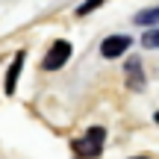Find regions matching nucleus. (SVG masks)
<instances>
[{
	"instance_id": "nucleus-4",
	"label": "nucleus",
	"mask_w": 159,
	"mask_h": 159,
	"mask_svg": "<svg viewBox=\"0 0 159 159\" xmlns=\"http://www.w3.org/2000/svg\"><path fill=\"white\" fill-rule=\"evenodd\" d=\"M130 44H133V39H130V35H109V39H103L100 53H103L106 59H118V56H121V53H124Z\"/></svg>"
},
{
	"instance_id": "nucleus-2",
	"label": "nucleus",
	"mask_w": 159,
	"mask_h": 159,
	"mask_svg": "<svg viewBox=\"0 0 159 159\" xmlns=\"http://www.w3.org/2000/svg\"><path fill=\"white\" fill-rule=\"evenodd\" d=\"M68 56H71V44L68 41L65 39L53 41L50 50H47V56H44V71H59L65 62H68Z\"/></svg>"
},
{
	"instance_id": "nucleus-10",
	"label": "nucleus",
	"mask_w": 159,
	"mask_h": 159,
	"mask_svg": "<svg viewBox=\"0 0 159 159\" xmlns=\"http://www.w3.org/2000/svg\"><path fill=\"white\" fill-rule=\"evenodd\" d=\"M133 159H148V156H133Z\"/></svg>"
},
{
	"instance_id": "nucleus-1",
	"label": "nucleus",
	"mask_w": 159,
	"mask_h": 159,
	"mask_svg": "<svg viewBox=\"0 0 159 159\" xmlns=\"http://www.w3.org/2000/svg\"><path fill=\"white\" fill-rule=\"evenodd\" d=\"M103 139H106V130H103V127H91L83 139H74V153L80 159H94V156H100Z\"/></svg>"
},
{
	"instance_id": "nucleus-7",
	"label": "nucleus",
	"mask_w": 159,
	"mask_h": 159,
	"mask_svg": "<svg viewBox=\"0 0 159 159\" xmlns=\"http://www.w3.org/2000/svg\"><path fill=\"white\" fill-rule=\"evenodd\" d=\"M103 3H106V0H85V3H80L77 15H80V18H85V15H89V12H94L97 6H103Z\"/></svg>"
},
{
	"instance_id": "nucleus-9",
	"label": "nucleus",
	"mask_w": 159,
	"mask_h": 159,
	"mask_svg": "<svg viewBox=\"0 0 159 159\" xmlns=\"http://www.w3.org/2000/svg\"><path fill=\"white\" fill-rule=\"evenodd\" d=\"M153 118H156V124H159V112H156V115H153Z\"/></svg>"
},
{
	"instance_id": "nucleus-5",
	"label": "nucleus",
	"mask_w": 159,
	"mask_h": 159,
	"mask_svg": "<svg viewBox=\"0 0 159 159\" xmlns=\"http://www.w3.org/2000/svg\"><path fill=\"white\" fill-rule=\"evenodd\" d=\"M24 59H27V53H24V50H18V53H15V59H12L9 71H6V85H3V91H6V94H15L18 77H21V68H24Z\"/></svg>"
},
{
	"instance_id": "nucleus-8",
	"label": "nucleus",
	"mask_w": 159,
	"mask_h": 159,
	"mask_svg": "<svg viewBox=\"0 0 159 159\" xmlns=\"http://www.w3.org/2000/svg\"><path fill=\"white\" fill-rule=\"evenodd\" d=\"M142 44L144 47H153V50H159V30H150V33L142 35Z\"/></svg>"
},
{
	"instance_id": "nucleus-6",
	"label": "nucleus",
	"mask_w": 159,
	"mask_h": 159,
	"mask_svg": "<svg viewBox=\"0 0 159 159\" xmlns=\"http://www.w3.org/2000/svg\"><path fill=\"white\" fill-rule=\"evenodd\" d=\"M133 21L139 24V27H150V24H159V6H153V9H144V12H139Z\"/></svg>"
},
{
	"instance_id": "nucleus-3",
	"label": "nucleus",
	"mask_w": 159,
	"mask_h": 159,
	"mask_svg": "<svg viewBox=\"0 0 159 159\" xmlns=\"http://www.w3.org/2000/svg\"><path fill=\"white\" fill-rule=\"evenodd\" d=\"M124 77H127V85L133 91H142L144 89V71H142V59L139 56H130L124 65Z\"/></svg>"
}]
</instances>
